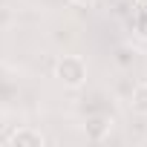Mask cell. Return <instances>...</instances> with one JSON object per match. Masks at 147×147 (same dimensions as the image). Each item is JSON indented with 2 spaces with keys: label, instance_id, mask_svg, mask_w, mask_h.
I'll use <instances>...</instances> for the list:
<instances>
[{
  "label": "cell",
  "instance_id": "obj_1",
  "mask_svg": "<svg viewBox=\"0 0 147 147\" xmlns=\"http://www.w3.org/2000/svg\"><path fill=\"white\" fill-rule=\"evenodd\" d=\"M55 78L66 90H78L87 84V61L81 55H63L55 63Z\"/></svg>",
  "mask_w": 147,
  "mask_h": 147
},
{
  "label": "cell",
  "instance_id": "obj_2",
  "mask_svg": "<svg viewBox=\"0 0 147 147\" xmlns=\"http://www.w3.org/2000/svg\"><path fill=\"white\" fill-rule=\"evenodd\" d=\"M6 141L18 144V147H40V144H46V136L40 130H35V127H18L15 133H9Z\"/></svg>",
  "mask_w": 147,
  "mask_h": 147
},
{
  "label": "cell",
  "instance_id": "obj_3",
  "mask_svg": "<svg viewBox=\"0 0 147 147\" xmlns=\"http://www.w3.org/2000/svg\"><path fill=\"white\" fill-rule=\"evenodd\" d=\"M130 107H133L136 113L147 115V81L133 87V95H130Z\"/></svg>",
  "mask_w": 147,
  "mask_h": 147
},
{
  "label": "cell",
  "instance_id": "obj_4",
  "mask_svg": "<svg viewBox=\"0 0 147 147\" xmlns=\"http://www.w3.org/2000/svg\"><path fill=\"white\" fill-rule=\"evenodd\" d=\"M113 127V118H92L90 124H87V136L90 138H104V130H110Z\"/></svg>",
  "mask_w": 147,
  "mask_h": 147
},
{
  "label": "cell",
  "instance_id": "obj_5",
  "mask_svg": "<svg viewBox=\"0 0 147 147\" xmlns=\"http://www.w3.org/2000/svg\"><path fill=\"white\" fill-rule=\"evenodd\" d=\"M69 3H72V6H95L98 0H69Z\"/></svg>",
  "mask_w": 147,
  "mask_h": 147
}]
</instances>
